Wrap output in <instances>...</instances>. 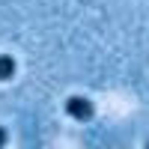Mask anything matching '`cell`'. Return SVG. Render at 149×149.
<instances>
[{
	"label": "cell",
	"mask_w": 149,
	"mask_h": 149,
	"mask_svg": "<svg viewBox=\"0 0 149 149\" xmlns=\"http://www.w3.org/2000/svg\"><path fill=\"white\" fill-rule=\"evenodd\" d=\"M66 113L72 119H78V122H90L93 113H95V107H93V102L86 95H69L66 98Z\"/></svg>",
	"instance_id": "1"
},
{
	"label": "cell",
	"mask_w": 149,
	"mask_h": 149,
	"mask_svg": "<svg viewBox=\"0 0 149 149\" xmlns=\"http://www.w3.org/2000/svg\"><path fill=\"white\" fill-rule=\"evenodd\" d=\"M15 78V60L9 54H0V81H12Z\"/></svg>",
	"instance_id": "2"
},
{
	"label": "cell",
	"mask_w": 149,
	"mask_h": 149,
	"mask_svg": "<svg viewBox=\"0 0 149 149\" xmlns=\"http://www.w3.org/2000/svg\"><path fill=\"white\" fill-rule=\"evenodd\" d=\"M6 143V128H0V146Z\"/></svg>",
	"instance_id": "3"
}]
</instances>
